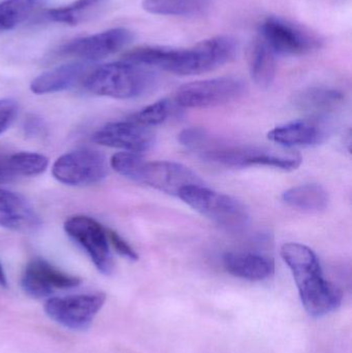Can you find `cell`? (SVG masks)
I'll return each instance as SVG.
<instances>
[{"mask_svg":"<svg viewBox=\"0 0 352 353\" xmlns=\"http://www.w3.org/2000/svg\"><path fill=\"white\" fill-rule=\"evenodd\" d=\"M238 43L229 35H217L188 48L145 46L123 56L124 61L156 68L180 76L212 72L235 59Z\"/></svg>","mask_w":352,"mask_h":353,"instance_id":"obj_1","label":"cell"},{"mask_svg":"<svg viewBox=\"0 0 352 353\" xmlns=\"http://www.w3.org/2000/svg\"><path fill=\"white\" fill-rule=\"evenodd\" d=\"M281 256L295 278L300 299L308 314L322 317L342 304V292L324 277L320 259L312 249L300 243H287Z\"/></svg>","mask_w":352,"mask_h":353,"instance_id":"obj_2","label":"cell"},{"mask_svg":"<svg viewBox=\"0 0 352 353\" xmlns=\"http://www.w3.org/2000/svg\"><path fill=\"white\" fill-rule=\"evenodd\" d=\"M155 82L156 77L150 68L123 60L93 70L85 80V88L101 97L128 99L148 92Z\"/></svg>","mask_w":352,"mask_h":353,"instance_id":"obj_3","label":"cell"},{"mask_svg":"<svg viewBox=\"0 0 352 353\" xmlns=\"http://www.w3.org/2000/svg\"><path fill=\"white\" fill-rule=\"evenodd\" d=\"M179 197L194 211L231 232L243 230L249 223V213L241 201L205 185L185 187Z\"/></svg>","mask_w":352,"mask_h":353,"instance_id":"obj_4","label":"cell"},{"mask_svg":"<svg viewBox=\"0 0 352 353\" xmlns=\"http://www.w3.org/2000/svg\"><path fill=\"white\" fill-rule=\"evenodd\" d=\"M258 37L276 56L308 55L324 45L318 33L282 17L265 18L258 26Z\"/></svg>","mask_w":352,"mask_h":353,"instance_id":"obj_5","label":"cell"},{"mask_svg":"<svg viewBox=\"0 0 352 353\" xmlns=\"http://www.w3.org/2000/svg\"><path fill=\"white\" fill-rule=\"evenodd\" d=\"M202 159L227 168L269 167L293 171L301 165L302 157L283 149L258 146L216 147L202 152Z\"/></svg>","mask_w":352,"mask_h":353,"instance_id":"obj_6","label":"cell"},{"mask_svg":"<svg viewBox=\"0 0 352 353\" xmlns=\"http://www.w3.org/2000/svg\"><path fill=\"white\" fill-rule=\"evenodd\" d=\"M246 84L235 77L187 83L178 89L176 101L188 109H206L225 105L243 97Z\"/></svg>","mask_w":352,"mask_h":353,"instance_id":"obj_7","label":"cell"},{"mask_svg":"<svg viewBox=\"0 0 352 353\" xmlns=\"http://www.w3.org/2000/svg\"><path fill=\"white\" fill-rule=\"evenodd\" d=\"M105 299L101 292L49 299L45 305V314L66 329L84 331L92 325Z\"/></svg>","mask_w":352,"mask_h":353,"instance_id":"obj_8","label":"cell"},{"mask_svg":"<svg viewBox=\"0 0 352 353\" xmlns=\"http://www.w3.org/2000/svg\"><path fill=\"white\" fill-rule=\"evenodd\" d=\"M109 172L107 159L99 151L83 149L60 157L52 168L54 178L70 186L101 182Z\"/></svg>","mask_w":352,"mask_h":353,"instance_id":"obj_9","label":"cell"},{"mask_svg":"<svg viewBox=\"0 0 352 353\" xmlns=\"http://www.w3.org/2000/svg\"><path fill=\"white\" fill-rule=\"evenodd\" d=\"M64 230L89 255L101 274L111 275L113 257L107 230L101 223L87 216H74L66 220Z\"/></svg>","mask_w":352,"mask_h":353,"instance_id":"obj_10","label":"cell"},{"mask_svg":"<svg viewBox=\"0 0 352 353\" xmlns=\"http://www.w3.org/2000/svg\"><path fill=\"white\" fill-rule=\"evenodd\" d=\"M134 33L130 29L118 27L66 43L60 48L59 54L86 61H97L127 47L134 41Z\"/></svg>","mask_w":352,"mask_h":353,"instance_id":"obj_11","label":"cell"},{"mask_svg":"<svg viewBox=\"0 0 352 353\" xmlns=\"http://www.w3.org/2000/svg\"><path fill=\"white\" fill-rule=\"evenodd\" d=\"M136 182L176 196H179V193L185 187L204 185L202 179L189 168L173 161L148 163L145 161Z\"/></svg>","mask_w":352,"mask_h":353,"instance_id":"obj_12","label":"cell"},{"mask_svg":"<svg viewBox=\"0 0 352 353\" xmlns=\"http://www.w3.org/2000/svg\"><path fill=\"white\" fill-rule=\"evenodd\" d=\"M80 283V278L68 275L41 259L31 261L25 268L21 279L25 294L33 299L48 298L56 290H70Z\"/></svg>","mask_w":352,"mask_h":353,"instance_id":"obj_13","label":"cell"},{"mask_svg":"<svg viewBox=\"0 0 352 353\" xmlns=\"http://www.w3.org/2000/svg\"><path fill=\"white\" fill-rule=\"evenodd\" d=\"M92 141L101 146L142 153L154 146L155 134L151 128L130 119L107 124L93 134Z\"/></svg>","mask_w":352,"mask_h":353,"instance_id":"obj_14","label":"cell"},{"mask_svg":"<svg viewBox=\"0 0 352 353\" xmlns=\"http://www.w3.org/2000/svg\"><path fill=\"white\" fill-rule=\"evenodd\" d=\"M330 134L326 119L309 117L277 126L269 132L268 139L284 147H312L326 142Z\"/></svg>","mask_w":352,"mask_h":353,"instance_id":"obj_15","label":"cell"},{"mask_svg":"<svg viewBox=\"0 0 352 353\" xmlns=\"http://www.w3.org/2000/svg\"><path fill=\"white\" fill-rule=\"evenodd\" d=\"M0 226L16 232H34L41 220L23 195L0 188Z\"/></svg>","mask_w":352,"mask_h":353,"instance_id":"obj_16","label":"cell"},{"mask_svg":"<svg viewBox=\"0 0 352 353\" xmlns=\"http://www.w3.org/2000/svg\"><path fill=\"white\" fill-rule=\"evenodd\" d=\"M223 265L231 275L249 281H262L275 273L274 261L260 253H225Z\"/></svg>","mask_w":352,"mask_h":353,"instance_id":"obj_17","label":"cell"},{"mask_svg":"<svg viewBox=\"0 0 352 353\" xmlns=\"http://www.w3.org/2000/svg\"><path fill=\"white\" fill-rule=\"evenodd\" d=\"M345 95L337 89L328 87H310L298 93L295 105L310 117L324 118L338 110L344 103Z\"/></svg>","mask_w":352,"mask_h":353,"instance_id":"obj_18","label":"cell"},{"mask_svg":"<svg viewBox=\"0 0 352 353\" xmlns=\"http://www.w3.org/2000/svg\"><path fill=\"white\" fill-rule=\"evenodd\" d=\"M86 70L87 64L82 62H72L58 66L37 77L31 82V91L35 94H48L66 90L74 86L84 76Z\"/></svg>","mask_w":352,"mask_h":353,"instance_id":"obj_19","label":"cell"},{"mask_svg":"<svg viewBox=\"0 0 352 353\" xmlns=\"http://www.w3.org/2000/svg\"><path fill=\"white\" fill-rule=\"evenodd\" d=\"M249 72L252 80L260 88H268L276 77V55L256 37L249 53Z\"/></svg>","mask_w":352,"mask_h":353,"instance_id":"obj_20","label":"cell"},{"mask_svg":"<svg viewBox=\"0 0 352 353\" xmlns=\"http://www.w3.org/2000/svg\"><path fill=\"white\" fill-rule=\"evenodd\" d=\"M282 201L293 209L320 213L328 208L329 194L320 185H300L285 191L282 194Z\"/></svg>","mask_w":352,"mask_h":353,"instance_id":"obj_21","label":"cell"},{"mask_svg":"<svg viewBox=\"0 0 352 353\" xmlns=\"http://www.w3.org/2000/svg\"><path fill=\"white\" fill-rule=\"evenodd\" d=\"M105 1L107 0H76L68 6L48 10L45 17L52 22L78 25L96 17Z\"/></svg>","mask_w":352,"mask_h":353,"instance_id":"obj_22","label":"cell"},{"mask_svg":"<svg viewBox=\"0 0 352 353\" xmlns=\"http://www.w3.org/2000/svg\"><path fill=\"white\" fill-rule=\"evenodd\" d=\"M212 0H144L146 12L161 16L194 17L206 14Z\"/></svg>","mask_w":352,"mask_h":353,"instance_id":"obj_23","label":"cell"},{"mask_svg":"<svg viewBox=\"0 0 352 353\" xmlns=\"http://www.w3.org/2000/svg\"><path fill=\"white\" fill-rule=\"evenodd\" d=\"M47 0H4L0 2V30H10L22 24Z\"/></svg>","mask_w":352,"mask_h":353,"instance_id":"obj_24","label":"cell"},{"mask_svg":"<svg viewBox=\"0 0 352 353\" xmlns=\"http://www.w3.org/2000/svg\"><path fill=\"white\" fill-rule=\"evenodd\" d=\"M14 176L41 175L47 170L49 161L45 155L34 152H19L8 157Z\"/></svg>","mask_w":352,"mask_h":353,"instance_id":"obj_25","label":"cell"},{"mask_svg":"<svg viewBox=\"0 0 352 353\" xmlns=\"http://www.w3.org/2000/svg\"><path fill=\"white\" fill-rule=\"evenodd\" d=\"M172 103L169 99H161L136 113L132 120L147 128L159 125L169 118Z\"/></svg>","mask_w":352,"mask_h":353,"instance_id":"obj_26","label":"cell"},{"mask_svg":"<svg viewBox=\"0 0 352 353\" xmlns=\"http://www.w3.org/2000/svg\"><path fill=\"white\" fill-rule=\"evenodd\" d=\"M145 159L138 153L119 152L113 155L111 167L120 175L136 182Z\"/></svg>","mask_w":352,"mask_h":353,"instance_id":"obj_27","label":"cell"},{"mask_svg":"<svg viewBox=\"0 0 352 353\" xmlns=\"http://www.w3.org/2000/svg\"><path fill=\"white\" fill-rule=\"evenodd\" d=\"M208 139L206 130L200 128H190L182 130L178 137V141L183 146L189 147V148H196L202 146L206 143Z\"/></svg>","mask_w":352,"mask_h":353,"instance_id":"obj_28","label":"cell"},{"mask_svg":"<svg viewBox=\"0 0 352 353\" xmlns=\"http://www.w3.org/2000/svg\"><path fill=\"white\" fill-rule=\"evenodd\" d=\"M107 232L110 244L114 247L117 253H119L121 256L130 259V261H138V255L122 236H120L117 232L112 230H107Z\"/></svg>","mask_w":352,"mask_h":353,"instance_id":"obj_29","label":"cell"},{"mask_svg":"<svg viewBox=\"0 0 352 353\" xmlns=\"http://www.w3.org/2000/svg\"><path fill=\"white\" fill-rule=\"evenodd\" d=\"M18 105L12 99H0V134L6 132L16 118Z\"/></svg>","mask_w":352,"mask_h":353,"instance_id":"obj_30","label":"cell"},{"mask_svg":"<svg viewBox=\"0 0 352 353\" xmlns=\"http://www.w3.org/2000/svg\"><path fill=\"white\" fill-rule=\"evenodd\" d=\"M45 123H43V119H41V118L32 116V117H29L26 122H25L24 130L27 137H31V138L41 137L45 132Z\"/></svg>","mask_w":352,"mask_h":353,"instance_id":"obj_31","label":"cell"},{"mask_svg":"<svg viewBox=\"0 0 352 353\" xmlns=\"http://www.w3.org/2000/svg\"><path fill=\"white\" fill-rule=\"evenodd\" d=\"M16 178L10 170L8 163V157H0V184L1 183L10 182L12 179Z\"/></svg>","mask_w":352,"mask_h":353,"instance_id":"obj_32","label":"cell"},{"mask_svg":"<svg viewBox=\"0 0 352 353\" xmlns=\"http://www.w3.org/2000/svg\"><path fill=\"white\" fill-rule=\"evenodd\" d=\"M0 288H8V279H6V273H4L1 263H0Z\"/></svg>","mask_w":352,"mask_h":353,"instance_id":"obj_33","label":"cell"}]
</instances>
